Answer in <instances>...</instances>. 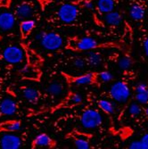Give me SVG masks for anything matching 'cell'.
Segmentation results:
<instances>
[{"instance_id": "cell-1", "label": "cell", "mask_w": 148, "mask_h": 149, "mask_svg": "<svg viewBox=\"0 0 148 149\" xmlns=\"http://www.w3.org/2000/svg\"><path fill=\"white\" fill-rule=\"evenodd\" d=\"M110 44L99 43L97 40L90 37H70L66 39L65 49L73 52H83V51H92L97 48L109 47Z\"/></svg>"}, {"instance_id": "cell-2", "label": "cell", "mask_w": 148, "mask_h": 149, "mask_svg": "<svg viewBox=\"0 0 148 149\" xmlns=\"http://www.w3.org/2000/svg\"><path fill=\"white\" fill-rule=\"evenodd\" d=\"M82 102H83V98L81 97V95L77 93V92L69 90V92L67 93L65 97L60 103H58L57 104L54 105L52 107L47 108V109H45L44 111L37 113V114L43 113H56V111L61 110V109H69V108H73L75 106H78L79 104H81Z\"/></svg>"}, {"instance_id": "cell-3", "label": "cell", "mask_w": 148, "mask_h": 149, "mask_svg": "<svg viewBox=\"0 0 148 149\" xmlns=\"http://www.w3.org/2000/svg\"><path fill=\"white\" fill-rule=\"evenodd\" d=\"M80 123L87 130L96 129L103 123V116L98 110L87 109L80 115Z\"/></svg>"}, {"instance_id": "cell-4", "label": "cell", "mask_w": 148, "mask_h": 149, "mask_svg": "<svg viewBox=\"0 0 148 149\" xmlns=\"http://www.w3.org/2000/svg\"><path fill=\"white\" fill-rule=\"evenodd\" d=\"M62 76L69 85H93L97 82V77L96 72H87L79 76H72L71 74L62 72Z\"/></svg>"}, {"instance_id": "cell-5", "label": "cell", "mask_w": 148, "mask_h": 149, "mask_svg": "<svg viewBox=\"0 0 148 149\" xmlns=\"http://www.w3.org/2000/svg\"><path fill=\"white\" fill-rule=\"evenodd\" d=\"M79 10L76 4H63L57 11L58 19L64 23H72L75 22L79 16Z\"/></svg>"}, {"instance_id": "cell-6", "label": "cell", "mask_w": 148, "mask_h": 149, "mask_svg": "<svg viewBox=\"0 0 148 149\" xmlns=\"http://www.w3.org/2000/svg\"><path fill=\"white\" fill-rule=\"evenodd\" d=\"M111 97L119 103H126L130 97V89L128 85L122 80L114 82L110 88Z\"/></svg>"}, {"instance_id": "cell-7", "label": "cell", "mask_w": 148, "mask_h": 149, "mask_svg": "<svg viewBox=\"0 0 148 149\" xmlns=\"http://www.w3.org/2000/svg\"><path fill=\"white\" fill-rule=\"evenodd\" d=\"M4 60L11 64L22 63L24 61V51L22 47H20L15 45H11L6 47L2 54Z\"/></svg>"}, {"instance_id": "cell-8", "label": "cell", "mask_w": 148, "mask_h": 149, "mask_svg": "<svg viewBox=\"0 0 148 149\" xmlns=\"http://www.w3.org/2000/svg\"><path fill=\"white\" fill-rule=\"evenodd\" d=\"M40 45L47 50L56 51L63 44V39L60 34L56 32H46L44 37L40 40Z\"/></svg>"}, {"instance_id": "cell-9", "label": "cell", "mask_w": 148, "mask_h": 149, "mask_svg": "<svg viewBox=\"0 0 148 149\" xmlns=\"http://www.w3.org/2000/svg\"><path fill=\"white\" fill-rule=\"evenodd\" d=\"M0 148L19 149L22 146V139L13 132L0 133Z\"/></svg>"}, {"instance_id": "cell-10", "label": "cell", "mask_w": 148, "mask_h": 149, "mask_svg": "<svg viewBox=\"0 0 148 149\" xmlns=\"http://www.w3.org/2000/svg\"><path fill=\"white\" fill-rule=\"evenodd\" d=\"M19 75L23 79L39 81L42 77V72L40 70V67L26 63L19 71Z\"/></svg>"}, {"instance_id": "cell-11", "label": "cell", "mask_w": 148, "mask_h": 149, "mask_svg": "<svg viewBox=\"0 0 148 149\" xmlns=\"http://www.w3.org/2000/svg\"><path fill=\"white\" fill-rule=\"evenodd\" d=\"M57 146V141L47 133H40L34 138L31 142V148H49L53 149Z\"/></svg>"}, {"instance_id": "cell-12", "label": "cell", "mask_w": 148, "mask_h": 149, "mask_svg": "<svg viewBox=\"0 0 148 149\" xmlns=\"http://www.w3.org/2000/svg\"><path fill=\"white\" fill-rule=\"evenodd\" d=\"M67 138H70L73 140V144L76 148L78 149H89V135L85 134L79 131L72 130L66 136Z\"/></svg>"}, {"instance_id": "cell-13", "label": "cell", "mask_w": 148, "mask_h": 149, "mask_svg": "<svg viewBox=\"0 0 148 149\" xmlns=\"http://www.w3.org/2000/svg\"><path fill=\"white\" fill-rule=\"evenodd\" d=\"M34 6L30 2H22L19 4L15 10V15L21 21L31 19L34 15Z\"/></svg>"}, {"instance_id": "cell-14", "label": "cell", "mask_w": 148, "mask_h": 149, "mask_svg": "<svg viewBox=\"0 0 148 149\" xmlns=\"http://www.w3.org/2000/svg\"><path fill=\"white\" fill-rule=\"evenodd\" d=\"M22 47L24 51L27 63L32 64L38 67L42 66V64L44 63V59L40 56L35 50H33L31 47H30V46L26 45L24 43H22Z\"/></svg>"}, {"instance_id": "cell-15", "label": "cell", "mask_w": 148, "mask_h": 149, "mask_svg": "<svg viewBox=\"0 0 148 149\" xmlns=\"http://www.w3.org/2000/svg\"><path fill=\"white\" fill-rule=\"evenodd\" d=\"M17 109L16 102L10 97H6L0 101V115L12 116L17 112Z\"/></svg>"}, {"instance_id": "cell-16", "label": "cell", "mask_w": 148, "mask_h": 149, "mask_svg": "<svg viewBox=\"0 0 148 149\" xmlns=\"http://www.w3.org/2000/svg\"><path fill=\"white\" fill-rule=\"evenodd\" d=\"M16 16L13 13L3 12L0 13V30L3 31H11L15 25Z\"/></svg>"}, {"instance_id": "cell-17", "label": "cell", "mask_w": 148, "mask_h": 149, "mask_svg": "<svg viewBox=\"0 0 148 149\" xmlns=\"http://www.w3.org/2000/svg\"><path fill=\"white\" fill-rule=\"evenodd\" d=\"M22 93L23 97L31 104H37L40 99V92L32 87H22Z\"/></svg>"}, {"instance_id": "cell-18", "label": "cell", "mask_w": 148, "mask_h": 149, "mask_svg": "<svg viewBox=\"0 0 148 149\" xmlns=\"http://www.w3.org/2000/svg\"><path fill=\"white\" fill-rule=\"evenodd\" d=\"M35 26H36V22L32 19L21 21L19 25V30H20L22 40H26L28 38V37L35 29Z\"/></svg>"}, {"instance_id": "cell-19", "label": "cell", "mask_w": 148, "mask_h": 149, "mask_svg": "<svg viewBox=\"0 0 148 149\" xmlns=\"http://www.w3.org/2000/svg\"><path fill=\"white\" fill-rule=\"evenodd\" d=\"M22 123L19 120H6L0 121V133L15 132L21 129Z\"/></svg>"}, {"instance_id": "cell-20", "label": "cell", "mask_w": 148, "mask_h": 149, "mask_svg": "<svg viewBox=\"0 0 148 149\" xmlns=\"http://www.w3.org/2000/svg\"><path fill=\"white\" fill-rule=\"evenodd\" d=\"M104 21L107 24L111 26H119L122 22V15L119 12L111 11L105 13Z\"/></svg>"}, {"instance_id": "cell-21", "label": "cell", "mask_w": 148, "mask_h": 149, "mask_svg": "<svg viewBox=\"0 0 148 149\" xmlns=\"http://www.w3.org/2000/svg\"><path fill=\"white\" fill-rule=\"evenodd\" d=\"M47 92L52 97H59L64 93V85L62 82H53L50 83L47 88Z\"/></svg>"}, {"instance_id": "cell-22", "label": "cell", "mask_w": 148, "mask_h": 149, "mask_svg": "<svg viewBox=\"0 0 148 149\" xmlns=\"http://www.w3.org/2000/svg\"><path fill=\"white\" fill-rule=\"evenodd\" d=\"M88 64H89L92 67H97L99 66L103 62V56L99 52L92 51L88 54V56L85 58Z\"/></svg>"}, {"instance_id": "cell-23", "label": "cell", "mask_w": 148, "mask_h": 149, "mask_svg": "<svg viewBox=\"0 0 148 149\" xmlns=\"http://www.w3.org/2000/svg\"><path fill=\"white\" fill-rule=\"evenodd\" d=\"M130 17L135 21H141L145 18V10L140 5H134L130 7L129 10Z\"/></svg>"}, {"instance_id": "cell-24", "label": "cell", "mask_w": 148, "mask_h": 149, "mask_svg": "<svg viewBox=\"0 0 148 149\" xmlns=\"http://www.w3.org/2000/svg\"><path fill=\"white\" fill-rule=\"evenodd\" d=\"M97 10L102 13H107L113 11L115 3L114 0H98L97 3Z\"/></svg>"}, {"instance_id": "cell-25", "label": "cell", "mask_w": 148, "mask_h": 149, "mask_svg": "<svg viewBox=\"0 0 148 149\" xmlns=\"http://www.w3.org/2000/svg\"><path fill=\"white\" fill-rule=\"evenodd\" d=\"M98 107L107 114H113L115 112V105L113 102L106 100V99H101L97 103Z\"/></svg>"}, {"instance_id": "cell-26", "label": "cell", "mask_w": 148, "mask_h": 149, "mask_svg": "<svg viewBox=\"0 0 148 149\" xmlns=\"http://www.w3.org/2000/svg\"><path fill=\"white\" fill-rule=\"evenodd\" d=\"M118 65H119V68L120 70H122V71L129 70L132 66V60L129 56H122L119 60Z\"/></svg>"}, {"instance_id": "cell-27", "label": "cell", "mask_w": 148, "mask_h": 149, "mask_svg": "<svg viewBox=\"0 0 148 149\" xmlns=\"http://www.w3.org/2000/svg\"><path fill=\"white\" fill-rule=\"evenodd\" d=\"M97 81H102V82H109V81L113 80V76L112 74V72H108V71H103L101 72L97 73Z\"/></svg>"}, {"instance_id": "cell-28", "label": "cell", "mask_w": 148, "mask_h": 149, "mask_svg": "<svg viewBox=\"0 0 148 149\" xmlns=\"http://www.w3.org/2000/svg\"><path fill=\"white\" fill-rule=\"evenodd\" d=\"M136 99L140 104H148V88L141 92H137Z\"/></svg>"}, {"instance_id": "cell-29", "label": "cell", "mask_w": 148, "mask_h": 149, "mask_svg": "<svg viewBox=\"0 0 148 149\" xmlns=\"http://www.w3.org/2000/svg\"><path fill=\"white\" fill-rule=\"evenodd\" d=\"M129 113L132 116H138L142 113V108L137 103H132L129 107Z\"/></svg>"}, {"instance_id": "cell-30", "label": "cell", "mask_w": 148, "mask_h": 149, "mask_svg": "<svg viewBox=\"0 0 148 149\" xmlns=\"http://www.w3.org/2000/svg\"><path fill=\"white\" fill-rule=\"evenodd\" d=\"M72 64H73V66L75 67L76 69H78V70H82V69L85 68V66L87 64V62H86V60L84 58L78 56V57H75L73 59Z\"/></svg>"}, {"instance_id": "cell-31", "label": "cell", "mask_w": 148, "mask_h": 149, "mask_svg": "<svg viewBox=\"0 0 148 149\" xmlns=\"http://www.w3.org/2000/svg\"><path fill=\"white\" fill-rule=\"evenodd\" d=\"M129 148H130V149H145L144 145L141 142V140L131 142L129 146Z\"/></svg>"}, {"instance_id": "cell-32", "label": "cell", "mask_w": 148, "mask_h": 149, "mask_svg": "<svg viewBox=\"0 0 148 149\" xmlns=\"http://www.w3.org/2000/svg\"><path fill=\"white\" fill-rule=\"evenodd\" d=\"M82 6L87 9L94 10V5L91 0H85V1H83V3H82Z\"/></svg>"}, {"instance_id": "cell-33", "label": "cell", "mask_w": 148, "mask_h": 149, "mask_svg": "<svg viewBox=\"0 0 148 149\" xmlns=\"http://www.w3.org/2000/svg\"><path fill=\"white\" fill-rule=\"evenodd\" d=\"M147 88H148V87L145 83H139L136 87V92H141V91H144Z\"/></svg>"}, {"instance_id": "cell-34", "label": "cell", "mask_w": 148, "mask_h": 149, "mask_svg": "<svg viewBox=\"0 0 148 149\" xmlns=\"http://www.w3.org/2000/svg\"><path fill=\"white\" fill-rule=\"evenodd\" d=\"M141 142L144 145L145 149H148V133L145 134L141 139Z\"/></svg>"}, {"instance_id": "cell-35", "label": "cell", "mask_w": 148, "mask_h": 149, "mask_svg": "<svg viewBox=\"0 0 148 149\" xmlns=\"http://www.w3.org/2000/svg\"><path fill=\"white\" fill-rule=\"evenodd\" d=\"M46 32H47V31H39L36 34L35 39L38 40V41H40V40H41V38L44 37V35H45Z\"/></svg>"}, {"instance_id": "cell-36", "label": "cell", "mask_w": 148, "mask_h": 149, "mask_svg": "<svg viewBox=\"0 0 148 149\" xmlns=\"http://www.w3.org/2000/svg\"><path fill=\"white\" fill-rule=\"evenodd\" d=\"M144 50H145V55L148 56V38L145 40V42H144Z\"/></svg>"}, {"instance_id": "cell-37", "label": "cell", "mask_w": 148, "mask_h": 149, "mask_svg": "<svg viewBox=\"0 0 148 149\" xmlns=\"http://www.w3.org/2000/svg\"><path fill=\"white\" fill-rule=\"evenodd\" d=\"M11 0H0V3H1V6H6L8 7L10 5Z\"/></svg>"}, {"instance_id": "cell-38", "label": "cell", "mask_w": 148, "mask_h": 149, "mask_svg": "<svg viewBox=\"0 0 148 149\" xmlns=\"http://www.w3.org/2000/svg\"><path fill=\"white\" fill-rule=\"evenodd\" d=\"M145 114H146V116L148 118V108H146V109H145Z\"/></svg>"}, {"instance_id": "cell-39", "label": "cell", "mask_w": 148, "mask_h": 149, "mask_svg": "<svg viewBox=\"0 0 148 149\" xmlns=\"http://www.w3.org/2000/svg\"><path fill=\"white\" fill-rule=\"evenodd\" d=\"M1 40H2V36L0 35V41H1Z\"/></svg>"}, {"instance_id": "cell-40", "label": "cell", "mask_w": 148, "mask_h": 149, "mask_svg": "<svg viewBox=\"0 0 148 149\" xmlns=\"http://www.w3.org/2000/svg\"><path fill=\"white\" fill-rule=\"evenodd\" d=\"M147 2H148V0H147Z\"/></svg>"}]
</instances>
